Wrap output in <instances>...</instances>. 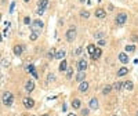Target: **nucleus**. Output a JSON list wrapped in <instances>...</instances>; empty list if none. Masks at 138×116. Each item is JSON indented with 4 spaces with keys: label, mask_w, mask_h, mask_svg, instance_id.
I'll list each match as a JSON object with an SVG mask.
<instances>
[{
    "label": "nucleus",
    "mask_w": 138,
    "mask_h": 116,
    "mask_svg": "<svg viewBox=\"0 0 138 116\" xmlns=\"http://www.w3.org/2000/svg\"><path fill=\"white\" fill-rule=\"evenodd\" d=\"M13 102H14L13 93H10V91H4V93H3V104L7 105V107H10V105H13Z\"/></svg>",
    "instance_id": "f257e3e1"
},
{
    "label": "nucleus",
    "mask_w": 138,
    "mask_h": 116,
    "mask_svg": "<svg viewBox=\"0 0 138 116\" xmlns=\"http://www.w3.org/2000/svg\"><path fill=\"white\" fill-rule=\"evenodd\" d=\"M43 26H44V24L40 19H36V21H33L32 22V32H37L39 33L40 30L43 29Z\"/></svg>",
    "instance_id": "f03ea898"
},
{
    "label": "nucleus",
    "mask_w": 138,
    "mask_h": 116,
    "mask_svg": "<svg viewBox=\"0 0 138 116\" xmlns=\"http://www.w3.org/2000/svg\"><path fill=\"white\" fill-rule=\"evenodd\" d=\"M126 21H127V14L126 13H120L116 17V24L117 25H124Z\"/></svg>",
    "instance_id": "7ed1b4c3"
},
{
    "label": "nucleus",
    "mask_w": 138,
    "mask_h": 116,
    "mask_svg": "<svg viewBox=\"0 0 138 116\" xmlns=\"http://www.w3.org/2000/svg\"><path fill=\"white\" fill-rule=\"evenodd\" d=\"M75 37H76V29H75V28H70V29L66 32V40H68V42H73Z\"/></svg>",
    "instance_id": "20e7f679"
},
{
    "label": "nucleus",
    "mask_w": 138,
    "mask_h": 116,
    "mask_svg": "<svg viewBox=\"0 0 138 116\" xmlns=\"http://www.w3.org/2000/svg\"><path fill=\"white\" fill-rule=\"evenodd\" d=\"M33 105H34V101L32 98H29V97L24 98V107H25V108L30 109V108H33Z\"/></svg>",
    "instance_id": "39448f33"
},
{
    "label": "nucleus",
    "mask_w": 138,
    "mask_h": 116,
    "mask_svg": "<svg viewBox=\"0 0 138 116\" xmlns=\"http://www.w3.org/2000/svg\"><path fill=\"white\" fill-rule=\"evenodd\" d=\"M25 90L28 91V93H32V91L34 90V82H33V80H28V82H26Z\"/></svg>",
    "instance_id": "423d86ee"
},
{
    "label": "nucleus",
    "mask_w": 138,
    "mask_h": 116,
    "mask_svg": "<svg viewBox=\"0 0 138 116\" xmlns=\"http://www.w3.org/2000/svg\"><path fill=\"white\" fill-rule=\"evenodd\" d=\"M78 69L79 71H86L87 69V61L86 60H80L78 62Z\"/></svg>",
    "instance_id": "0eeeda50"
},
{
    "label": "nucleus",
    "mask_w": 138,
    "mask_h": 116,
    "mask_svg": "<svg viewBox=\"0 0 138 116\" xmlns=\"http://www.w3.org/2000/svg\"><path fill=\"white\" fill-rule=\"evenodd\" d=\"M84 79H86V71H79L78 76H76V80L78 82H84Z\"/></svg>",
    "instance_id": "6e6552de"
},
{
    "label": "nucleus",
    "mask_w": 138,
    "mask_h": 116,
    "mask_svg": "<svg viewBox=\"0 0 138 116\" xmlns=\"http://www.w3.org/2000/svg\"><path fill=\"white\" fill-rule=\"evenodd\" d=\"M106 13H105V10L104 9H97L95 10V17L97 18H105Z\"/></svg>",
    "instance_id": "1a4fd4ad"
},
{
    "label": "nucleus",
    "mask_w": 138,
    "mask_h": 116,
    "mask_svg": "<svg viewBox=\"0 0 138 116\" xmlns=\"http://www.w3.org/2000/svg\"><path fill=\"white\" fill-rule=\"evenodd\" d=\"M22 51H24V47L22 46H19V44H17V46H14V54L17 57H19L22 54Z\"/></svg>",
    "instance_id": "9d476101"
},
{
    "label": "nucleus",
    "mask_w": 138,
    "mask_h": 116,
    "mask_svg": "<svg viewBox=\"0 0 138 116\" xmlns=\"http://www.w3.org/2000/svg\"><path fill=\"white\" fill-rule=\"evenodd\" d=\"M119 61H120V62H123V64H127V62H129V57H127V54H126V53H120V54H119Z\"/></svg>",
    "instance_id": "9b49d317"
},
{
    "label": "nucleus",
    "mask_w": 138,
    "mask_h": 116,
    "mask_svg": "<svg viewBox=\"0 0 138 116\" xmlns=\"http://www.w3.org/2000/svg\"><path fill=\"white\" fill-rule=\"evenodd\" d=\"M79 90L82 91V93H86L87 90H88V83L84 80V82H82L80 83V86H79Z\"/></svg>",
    "instance_id": "f8f14e48"
},
{
    "label": "nucleus",
    "mask_w": 138,
    "mask_h": 116,
    "mask_svg": "<svg viewBox=\"0 0 138 116\" xmlns=\"http://www.w3.org/2000/svg\"><path fill=\"white\" fill-rule=\"evenodd\" d=\"M65 54H66V53H65V50H58V51L55 53V58H57V60H64V58H65Z\"/></svg>",
    "instance_id": "ddd939ff"
},
{
    "label": "nucleus",
    "mask_w": 138,
    "mask_h": 116,
    "mask_svg": "<svg viewBox=\"0 0 138 116\" xmlns=\"http://www.w3.org/2000/svg\"><path fill=\"white\" fill-rule=\"evenodd\" d=\"M98 107H99V105H98V99L93 98L90 101V108H91V109H98Z\"/></svg>",
    "instance_id": "4468645a"
},
{
    "label": "nucleus",
    "mask_w": 138,
    "mask_h": 116,
    "mask_svg": "<svg viewBox=\"0 0 138 116\" xmlns=\"http://www.w3.org/2000/svg\"><path fill=\"white\" fill-rule=\"evenodd\" d=\"M123 87H124L126 90H133V89H134V84H133V82L127 80V82L123 83Z\"/></svg>",
    "instance_id": "2eb2a0df"
},
{
    "label": "nucleus",
    "mask_w": 138,
    "mask_h": 116,
    "mask_svg": "<svg viewBox=\"0 0 138 116\" xmlns=\"http://www.w3.org/2000/svg\"><path fill=\"white\" fill-rule=\"evenodd\" d=\"M68 69V64H66V60H62L60 64V71L61 72H64V71H66Z\"/></svg>",
    "instance_id": "dca6fc26"
},
{
    "label": "nucleus",
    "mask_w": 138,
    "mask_h": 116,
    "mask_svg": "<svg viewBox=\"0 0 138 116\" xmlns=\"http://www.w3.org/2000/svg\"><path fill=\"white\" fill-rule=\"evenodd\" d=\"M101 54H102L101 48H97V50H95V53L93 54V55H91V58H93V60H98L99 57H101Z\"/></svg>",
    "instance_id": "f3484780"
},
{
    "label": "nucleus",
    "mask_w": 138,
    "mask_h": 116,
    "mask_svg": "<svg viewBox=\"0 0 138 116\" xmlns=\"http://www.w3.org/2000/svg\"><path fill=\"white\" fill-rule=\"evenodd\" d=\"M28 72H30V73H32L34 79H37V73H36V69H34V66H33V65H29V66H28Z\"/></svg>",
    "instance_id": "a211bd4d"
},
{
    "label": "nucleus",
    "mask_w": 138,
    "mask_h": 116,
    "mask_svg": "<svg viewBox=\"0 0 138 116\" xmlns=\"http://www.w3.org/2000/svg\"><path fill=\"white\" fill-rule=\"evenodd\" d=\"M127 73H129V69L123 66V68L119 69V72H117V76H119V77H120V76H124V75H127Z\"/></svg>",
    "instance_id": "6ab92c4d"
},
{
    "label": "nucleus",
    "mask_w": 138,
    "mask_h": 116,
    "mask_svg": "<svg viewBox=\"0 0 138 116\" xmlns=\"http://www.w3.org/2000/svg\"><path fill=\"white\" fill-rule=\"evenodd\" d=\"M80 99H73V101H72V108H73V109H79V108H80Z\"/></svg>",
    "instance_id": "aec40b11"
},
{
    "label": "nucleus",
    "mask_w": 138,
    "mask_h": 116,
    "mask_svg": "<svg viewBox=\"0 0 138 116\" xmlns=\"http://www.w3.org/2000/svg\"><path fill=\"white\" fill-rule=\"evenodd\" d=\"M39 9H44L46 10V7H47V4H48V0H39Z\"/></svg>",
    "instance_id": "412c9836"
},
{
    "label": "nucleus",
    "mask_w": 138,
    "mask_h": 116,
    "mask_svg": "<svg viewBox=\"0 0 138 116\" xmlns=\"http://www.w3.org/2000/svg\"><path fill=\"white\" fill-rule=\"evenodd\" d=\"M95 50H97V47H95L94 44H88V47H87V51H88V54H90V55H93V54H94Z\"/></svg>",
    "instance_id": "4be33fe9"
},
{
    "label": "nucleus",
    "mask_w": 138,
    "mask_h": 116,
    "mask_svg": "<svg viewBox=\"0 0 138 116\" xmlns=\"http://www.w3.org/2000/svg\"><path fill=\"white\" fill-rule=\"evenodd\" d=\"M113 89H115V90H117V91H119V90H121V87H123V83H121V82H116V83H115V84H113Z\"/></svg>",
    "instance_id": "5701e85b"
},
{
    "label": "nucleus",
    "mask_w": 138,
    "mask_h": 116,
    "mask_svg": "<svg viewBox=\"0 0 138 116\" xmlns=\"http://www.w3.org/2000/svg\"><path fill=\"white\" fill-rule=\"evenodd\" d=\"M113 87L112 86H106V87H104V90H102V94H109V93H111V90H112Z\"/></svg>",
    "instance_id": "b1692460"
},
{
    "label": "nucleus",
    "mask_w": 138,
    "mask_h": 116,
    "mask_svg": "<svg viewBox=\"0 0 138 116\" xmlns=\"http://www.w3.org/2000/svg\"><path fill=\"white\" fill-rule=\"evenodd\" d=\"M134 50H135V47H134L133 44H129V46H126V51H127V53H134Z\"/></svg>",
    "instance_id": "393cba45"
},
{
    "label": "nucleus",
    "mask_w": 138,
    "mask_h": 116,
    "mask_svg": "<svg viewBox=\"0 0 138 116\" xmlns=\"http://www.w3.org/2000/svg\"><path fill=\"white\" fill-rule=\"evenodd\" d=\"M37 36H39V33H37V32H32V33H30V40H37Z\"/></svg>",
    "instance_id": "a878e982"
},
{
    "label": "nucleus",
    "mask_w": 138,
    "mask_h": 116,
    "mask_svg": "<svg viewBox=\"0 0 138 116\" xmlns=\"http://www.w3.org/2000/svg\"><path fill=\"white\" fill-rule=\"evenodd\" d=\"M72 73H73V69H72V68H68V69H66V77H68V79H70V77H72Z\"/></svg>",
    "instance_id": "bb28decb"
},
{
    "label": "nucleus",
    "mask_w": 138,
    "mask_h": 116,
    "mask_svg": "<svg viewBox=\"0 0 138 116\" xmlns=\"http://www.w3.org/2000/svg\"><path fill=\"white\" fill-rule=\"evenodd\" d=\"M80 15H82L83 18H88V17H90V14H88V11H84V10H83L82 13H80Z\"/></svg>",
    "instance_id": "cd10ccee"
},
{
    "label": "nucleus",
    "mask_w": 138,
    "mask_h": 116,
    "mask_svg": "<svg viewBox=\"0 0 138 116\" xmlns=\"http://www.w3.org/2000/svg\"><path fill=\"white\" fill-rule=\"evenodd\" d=\"M104 37V33L102 32H98V33H95V39H102Z\"/></svg>",
    "instance_id": "c85d7f7f"
},
{
    "label": "nucleus",
    "mask_w": 138,
    "mask_h": 116,
    "mask_svg": "<svg viewBox=\"0 0 138 116\" xmlns=\"http://www.w3.org/2000/svg\"><path fill=\"white\" fill-rule=\"evenodd\" d=\"M24 22H25L26 25H29V24H30V18L29 17H25V18H24Z\"/></svg>",
    "instance_id": "c756f323"
},
{
    "label": "nucleus",
    "mask_w": 138,
    "mask_h": 116,
    "mask_svg": "<svg viewBox=\"0 0 138 116\" xmlns=\"http://www.w3.org/2000/svg\"><path fill=\"white\" fill-rule=\"evenodd\" d=\"M82 115L83 116H87V115H88V109H82Z\"/></svg>",
    "instance_id": "7c9ffc66"
},
{
    "label": "nucleus",
    "mask_w": 138,
    "mask_h": 116,
    "mask_svg": "<svg viewBox=\"0 0 138 116\" xmlns=\"http://www.w3.org/2000/svg\"><path fill=\"white\" fill-rule=\"evenodd\" d=\"M54 79H55V76H54V75H48V77H47L48 82H51V80H54Z\"/></svg>",
    "instance_id": "2f4dec72"
},
{
    "label": "nucleus",
    "mask_w": 138,
    "mask_h": 116,
    "mask_svg": "<svg viewBox=\"0 0 138 116\" xmlns=\"http://www.w3.org/2000/svg\"><path fill=\"white\" fill-rule=\"evenodd\" d=\"M14 7H15V3L13 1V3H11V6H10V13H13V11H14Z\"/></svg>",
    "instance_id": "473e14b6"
},
{
    "label": "nucleus",
    "mask_w": 138,
    "mask_h": 116,
    "mask_svg": "<svg viewBox=\"0 0 138 116\" xmlns=\"http://www.w3.org/2000/svg\"><path fill=\"white\" fill-rule=\"evenodd\" d=\"M52 57H55V53H54V50L48 53V58H52Z\"/></svg>",
    "instance_id": "72a5a7b5"
},
{
    "label": "nucleus",
    "mask_w": 138,
    "mask_h": 116,
    "mask_svg": "<svg viewBox=\"0 0 138 116\" xmlns=\"http://www.w3.org/2000/svg\"><path fill=\"white\" fill-rule=\"evenodd\" d=\"M37 14H39V15H43V14H44V9H39V10H37Z\"/></svg>",
    "instance_id": "f704fd0d"
},
{
    "label": "nucleus",
    "mask_w": 138,
    "mask_h": 116,
    "mask_svg": "<svg viewBox=\"0 0 138 116\" xmlns=\"http://www.w3.org/2000/svg\"><path fill=\"white\" fill-rule=\"evenodd\" d=\"M98 46H105V40H102V39H101V40L98 42Z\"/></svg>",
    "instance_id": "c9c22d12"
},
{
    "label": "nucleus",
    "mask_w": 138,
    "mask_h": 116,
    "mask_svg": "<svg viewBox=\"0 0 138 116\" xmlns=\"http://www.w3.org/2000/svg\"><path fill=\"white\" fill-rule=\"evenodd\" d=\"M80 53H82V47H79L78 50H76V53H75V54H76V55H79V54H80Z\"/></svg>",
    "instance_id": "e433bc0d"
},
{
    "label": "nucleus",
    "mask_w": 138,
    "mask_h": 116,
    "mask_svg": "<svg viewBox=\"0 0 138 116\" xmlns=\"http://www.w3.org/2000/svg\"><path fill=\"white\" fill-rule=\"evenodd\" d=\"M68 116H76V115H75V113H69Z\"/></svg>",
    "instance_id": "4c0bfd02"
},
{
    "label": "nucleus",
    "mask_w": 138,
    "mask_h": 116,
    "mask_svg": "<svg viewBox=\"0 0 138 116\" xmlns=\"http://www.w3.org/2000/svg\"><path fill=\"white\" fill-rule=\"evenodd\" d=\"M24 1H26V3H28V1H29V0H24Z\"/></svg>",
    "instance_id": "58836bf2"
},
{
    "label": "nucleus",
    "mask_w": 138,
    "mask_h": 116,
    "mask_svg": "<svg viewBox=\"0 0 138 116\" xmlns=\"http://www.w3.org/2000/svg\"><path fill=\"white\" fill-rule=\"evenodd\" d=\"M42 116H48V115H42Z\"/></svg>",
    "instance_id": "ea45409f"
}]
</instances>
